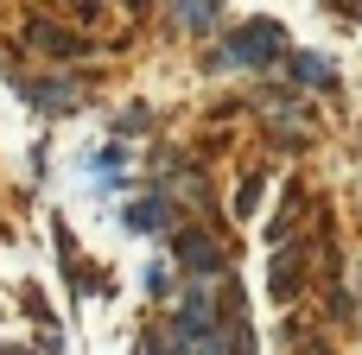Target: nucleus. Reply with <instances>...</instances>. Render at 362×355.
<instances>
[{"mask_svg":"<svg viewBox=\"0 0 362 355\" xmlns=\"http://www.w3.org/2000/svg\"><path fill=\"white\" fill-rule=\"evenodd\" d=\"M280 38H286V32H280L274 19H248V25L216 51V64H267V57H280Z\"/></svg>","mask_w":362,"mask_h":355,"instance_id":"1","label":"nucleus"},{"mask_svg":"<svg viewBox=\"0 0 362 355\" xmlns=\"http://www.w3.org/2000/svg\"><path fill=\"white\" fill-rule=\"evenodd\" d=\"M172 337H216V292H210V286L178 292V324H172Z\"/></svg>","mask_w":362,"mask_h":355,"instance_id":"2","label":"nucleus"},{"mask_svg":"<svg viewBox=\"0 0 362 355\" xmlns=\"http://www.w3.org/2000/svg\"><path fill=\"white\" fill-rule=\"evenodd\" d=\"M178 267L197 273V279H210V273L223 267V248H216L210 235H178Z\"/></svg>","mask_w":362,"mask_h":355,"instance_id":"3","label":"nucleus"},{"mask_svg":"<svg viewBox=\"0 0 362 355\" xmlns=\"http://www.w3.org/2000/svg\"><path fill=\"white\" fill-rule=\"evenodd\" d=\"M32 44H38L45 57H76V51H89L76 32H64V25H51V19H32Z\"/></svg>","mask_w":362,"mask_h":355,"instance_id":"4","label":"nucleus"},{"mask_svg":"<svg viewBox=\"0 0 362 355\" xmlns=\"http://www.w3.org/2000/svg\"><path fill=\"white\" fill-rule=\"evenodd\" d=\"M25 102H32V108H76V83H70V76L25 83Z\"/></svg>","mask_w":362,"mask_h":355,"instance_id":"5","label":"nucleus"},{"mask_svg":"<svg viewBox=\"0 0 362 355\" xmlns=\"http://www.w3.org/2000/svg\"><path fill=\"white\" fill-rule=\"evenodd\" d=\"M127 229H172V203H165V197L134 203V210H127Z\"/></svg>","mask_w":362,"mask_h":355,"instance_id":"6","label":"nucleus"},{"mask_svg":"<svg viewBox=\"0 0 362 355\" xmlns=\"http://www.w3.org/2000/svg\"><path fill=\"white\" fill-rule=\"evenodd\" d=\"M293 76H299V83H325V76H331V64H325V57H312V51H299V57H293Z\"/></svg>","mask_w":362,"mask_h":355,"instance_id":"7","label":"nucleus"},{"mask_svg":"<svg viewBox=\"0 0 362 355\" xmlns=\"http://www.w3.org/2000/svg\"><path fill=\"white\" fill-rule=\"evenodd\" d=\"M293 279H299V260L280 254V260H274V299H293Z\"/></svg>","mask_w":362,"mask_h":355,"instance_id":"8","label":"nucleus"},{"mask_svg":"<svg viewBox=\"0 0 362 355\" xmlns=\"http://www.w3.org/2000/svg\"><path fill=\"white\" fill-rule=\"evenodd\" d=\"M146 292H153V299H178V292H172V267L153 260V267H146Z\"/></svg>","mask_w":362,"mask_h":355,"instance_id":"9","label":"nucleus"},{"mask_svg":"<svg viewBox=\"0 0 362 355\" xmlns=\"http://www.w3.org/2000/svg\"><path fill=\"white\" fill-rule=\"evenodd\" d=\"M255 197H261V178H248V184L235 191V216H248V210H255Z\"/></svg>","mask_w":362,"mask_h":355,"instance_id":"10","label":"nucleus"}]
</instances>
